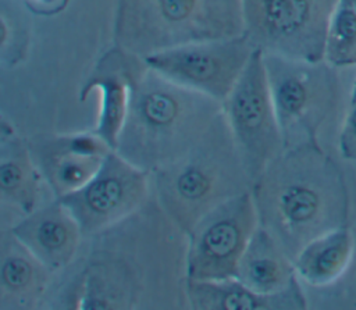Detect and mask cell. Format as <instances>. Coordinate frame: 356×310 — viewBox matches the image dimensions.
<instances>
[{"label": "cell", "instance_id": "6da1fadb", "mask_svg": "<svg viewBox=\"0 0 356 310\" xmlns=\"http://www.w3.org/2000/svg\"><path fill=\"white\" fill-rule=\"evenodd\" d=\"M188 234L150 193L118 222L83 238L44 309L184 310Z\"/></svg>", "mask_w": 356, "mask_h": 310}, {"label": "cell", "instance_id": "7a4b0ae2", "mask_svg": "<svg viewBox=\"0 0 356 310\" xmlns=\"http://www.w3.org/2000/svg\"><path fill=\"white\" fill-rule=\"evenodd\" d=\"M252 195L259 225L292 260L313 239L348 225L343 174L321 145L284 149L253 182Z\"/></svg>", "mask_w": 356, "mask_h": 310}, {"label": "cell", "instance_id": "3957f363", "mask_svg": "<svg viewBox=\"0 0 356 310\" xmlns=\"http://www.w3.org/2000/svg\"><path fill=\"white\" fill-rule=\"evenodd\" d=\"M221 111V101L165 78L131 53L129 101L115 152L153 172L188 152Z\"/></svg>", "mask_w": 356, "mask_h": 310}, {"label": "cell", "instance_id": "277c9868", "mask_svg": "<svg viewBox=\"0 0 356 310\" xmlns=\"http://www.w3.org/2000/svg\"><path fill=\"white\" fill-rule=\"evenodd\" d=\"M152 195L186 234L222 202L252 190V178L221 111L182 156L150 172Z\"/></svg>", "mask_w": 356, "mask_h": 310}, {"label": "cell", "instance_id": "5b68a950", "mask_svg": "<svg viewBox=\"0 0 356 310\" xmlns=\"http://www.w3.org/2000/svg\"><path fill=\"white\" fill-rule=\"evenodd\" d=\"M241 33V0H115L113 44L140 57Z\"/></svg>", "mask_w": 356, "mask_h": 310}, {"label": "cell", "instance_id": "8992f818", "mask_svg": "<svg viewBox=\"0 0 356 310\" xmlns=\"http://www.w3.org/2000/svg\"><path fill=\"white\" fill-rule=\"evenodd\" d=\"M267 81L284 147L321 145L324 124L345 113L352 85L324 58L312 61L263 53Z\"/></svg>", "mask_w": 356, "mask_h": 310}, {"label": "cell", "instance_id": "52a82bcc", "mask_svg": "<svg viewBox=\"0 0 356 310\" xmlns=\"http://www.w3.org/2000/svg\"><path fill=\"white\" fill-rule=\"evenodd\" d=\"M243 33L254 49L323 60L330 19L339 0H241Z\"/></svg>", "mask_w": 356, "mask_h": 310}, {"label": "cell", "instance_id": "ba28073f", "mask_svg": "<svg viewBox=\"0 0 356 310\" xmlns=\"http://www.w3.org/2000/svg\"><path fill=\"white\" fill-rule=\"evenodd\" d=\"M222 111L253 185L285 149L260 49H254L235 86L222 101Z\"/></svg>", "mask_w": 356, "mask_h": 310}, {"label": "cell", "instance_id": "9c48e42d", "mask_svg": "<svg viewBox=\"0 0 356 310\" xmlns=\"http://www.w3.org/2000/svg\"><path fill=\"white\" fill-rule=\"evenodd\" d=\"M257 227L259 217L252 190L210 210L188 232V279L235 278L241 257Z\"/></svg>", "mask_w": 356, "mask_h": 310}, {"label": "cell", "instance_id": "30bf717a", "mask_svg": "<svg viewBox=\"0 0 356 310\" xmlns=\"http://www.w3.org/2000/svg\"><path fill=\"white\" fill-rule=\"evenodd\" d=\"M253 51L254 47L246 35L241 33L181 44L149 54L143 60L165 78L222 103Z\"/></svg>", "mask_w": 356, "mask_h": 310}, {"label": "cell", "instance_id": "8fae6325", "mask_svg": "<svg viewBox=\"0 0 356 310\" xmlns=\"http://www.w3.org/2000/svg\"><path fill=\"white\" fill-rule=\"evenodd\" d=\"M150 193V172L111 150L82 188L57 199L72 213L83 236H89L134 213Z\"/></svg>", "mask_w": 356, "mask_h": 310}, {"label": "cell", "instance_id": "7c38bea8", "mask_svg": "<svg viewBox=\"0 0 356 310\" xmlns=\"http://www.w3.org/2000/svg\"><path fill=\"white\" fill-rule=\"evenodd\" d=\"M36 165L54 197L82 188L114 150L95 131L40 133L28 138Z\"/></svg>", "mask_w": 356, "mask_h": 310}, {"label": "cell", "instance_id": "4fadbf2b", "mask_svg": "<svg viewBox=\"0 0 356 310\" xmlns=\"http://www.w3.org/2000/svg\"><path fill=\"white\" fill-rule=\"evenodd\" d=\"M8 228L54 272L64 271L76 259L85 238L72 213L57 197Z\"/></svg>", "mask_w": 356, "mask_h": 310}, {"label": "cell", "instance_id": "5bb4252c", "mask_svg": "<svg viewBox=\"0 0 356 310\" xmlns=\"http://www.w3.org/2000/svg\"><path fill=\"white\" fill-rule=\"evenodd\" d=\"M57 275L10 228L1 229L0 310L44 309Z\"/></svg>", "mask_w": 356, "mask_h": 310}, {"label": "cell", "instance_id": "9a60e30c", "mask_svg": "<svg viewBox=\"0 0 356 310\" xmlns=\"http://www.w3.org/2000/svg\"><path fill=\"white\" fill-rule=\"evenodd\" d=\"M129 60L131 53L113 44L100 56L78 95L79 101L83 103L89 93L99 92L100 108L93 131L114 150L128 110Z\"/></svg>", "mask_w": 356, "mask_h": 310}, {"label": "cell", "instance_id": "2e32d148", "mask_svg": "<svg viewBox=\"0 0 356 310\" xmlns=\"http://www.w3.org/2000/svg\"><path fill=\"white\" fill-rule=\"evenodd\" d=\"M186 295L191 310H302L309 307L300 281L280 293H261L236 278L188 279Z\"/></svg>", "mask_w": 356, "mask_h": 310}, {"label": "cell", "instance_id": "e0dca14e", "mask_svg": "<svg viewBox=\"0 0 356 310\" xmlns=\"http://www.w3.org/2000/svg\"><path fill=\"white\" fill-rule=\"evenodd\" d=\"M44 182L32 156L28 138L21 136L4 118L0 124V200L22 215L39 204Z\"/></svg>", "mask_w": 356, "mask_h": 310}, {"label": "cell", "instance_id": "ac0fdd59", "mask_svg": "<svg viewBox=\"0 0 356 310\" xmlns=\"http://www.w3.org/2000/svg\"><path fill=\"white\" fill-rule=\"evenodd\" d=\"M235 278L261 293H280L299 282L293 260L260 225L241 257Z\"/></svg>", "mask_w": 356, "mask_h": 310}, {"label": "cell", "instance_id": "d6986e66", "mask_svg": "<svg viewBox=\"0 0 356 310\" xmlns=\"http://www.w3.org/2000/svg\"><path fill=\"white\" fill-rule=\"evenodd\" d=\"M353 252L355 236L349 225L313 239L293 260L300 284L307 289H325L337 284L349 268Z\"/></svg>", "mask_w": 356, "mask_h": 310}, {"label": "cell", "instance_id": "ffe728a7", "mask_svg": "<svg viewBox=\"0 0 356 310\" xmlns=\"http://www.w3.org/2000/svg\"><path fill=\"white\" fill-rule=\"evenodd\" d=\"M324 60L341 70L356 68V10L342 0L328 24Z\"/></svg>", "mask_w": 356, "mask_h": 310}, {"label": "cell", "instance_id": "44dd1931", "mask_svg": "<svg viewBox=\"0 0 356 310\" xmlns=\"http://www.w3.org/2000/svg\"><path fill=\"white\" fill-rule=\"evenodd\" d=\"M338 150L345 160L356 161V99H350V103L341 120Z\"/></svg>", "mask_w": 356, "mask_h": 310}, {"label": "cell", "instance_id": "7402d4cb", "mask_svg": "<svg viewBox=\"0 0 356 310\" xmlns=\"http://www.w3.org/2000/svg\"><path fill=\"white\" fill-rule=\"evenodd\" d=\"M67 0H25L28 7L38 14H54L58 13Z\"/></svg>", "mask_w": 356, "mask_h": 310}, {"label": "cell", "instance_id": "603a6c76", "mask_svg": "<svg viewBox=\"0 0 356 310\" xmlns=\"http://www.w3.org/2000/svg\"><path fill=\"white\" fill-rule=\"evenodd\" d=\"M350 99H356V76L352 82V89H350Z\"/></svg>", "mask_w": 356, "mask_h": 310}, {"label": "cell", "instance_id": "cb8c5ba5", "mask_svg": "<svg viewBox=\"0 0 356 310\" xmlns=\"http://www.w3.org/2000/svg\"><path fill=\"white\" fill-rule=\"evenodd\" d=\"M342 1H345L346 4H349L350 7H353L356 10V0H342Z\"/></svg>", "mask_w": 356, "mask_h": 310}]
</instances>
